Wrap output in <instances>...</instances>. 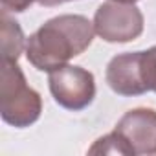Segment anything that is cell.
<instances>
[{"label": "cell", "instance_id": "cell-3", "mask_svg": "<svg viewBox=\"0 0 156 156\" xmlns=\"http://www.w3.org/2000/svg\"><path fill=\"white\" fill-rule=\"evenodd\" d=\"M48 85L55 103L66 110H83L96 98L94 73L81 66L64 64L50 72Z\"/></svg>", "mask_w": 156, "mask_h": 156}, {"label": "cell", "instance_id": "cell-6", "mask_svg": "<svg viewBox=\"0 0 156 156\" xmlns=\"http://www.w3.org/2000/svg\"><path fill=\"white\" fill-rule=\"evenodd\" d=\"M114 130L123 136L134 154H156V110L132 108L123 114Z\"/></svg>", "mask_w": 156, "mask_h": 156}, {"label": "cell", "instance_id": "cell-12", "mask_svg": "<svg viewBox=\"0 0 156 156\" xmlns=\"http://www.w3.org/2000/svg\"><path fill=\"white\" fill-rule=\"evenodd\" d=\"M116 2H125V4H134V2H138V0H116Z\"/></svg>", "mask_w": 156, "mask_h": 156}, {"label": "cell", "instance_id": "cell-5", "mask_svg": "<svg viewBox=\"0 0 156 156\" xmlns=\"http://www.w3.org/2000/svg\"><path fill=\"white\" fill-rule=\"evenodd\" d=\"M107 83L118 96H141L149 92L143 73V51L119 53L107 66Z\"/></svg>", "mask_w": 156, "mask_h": 156}, {"label": "cell", "instance_id": "cell-1", "mask_svg": "<svg viewBox=\"0 0 156 156\" xmlns=\"http://www.w3.org/2000/svg\"><path fill=\"white\" fill-rule=\"evenodd\" d=\"M94 22L83 15H59L26 41V57L41 72H53L81 55L94 41Z\"/></svg>", "mask_w": 156, "mask_h": 156}, {"label": "cell", "instance_id": "cell-2", "mask_svg": "<svg viewBox=\"0 0 156 156\" xmlns=\"http://www.w3.org/2000/svg\"><path fill=\"white\" fill-rule=\"evenodd\" d=\"M42 112L41 94L33 90L20 66L15 61H2V83H0V116L17 129L33 125Z\"/></svg>", "mask_w": 156, "mask_h": 156}, {"label": "cell", "instance_id": "cell-10", "mask_svg": "<svg viewBox=\"0 0 156 156\" xmlns=\"http://www.w3.org/2000/svg\"><path fill=\"white\" fill-rule=\"evenodd\" d=\"M35 0H2V9H6L8 13H22L26 11Z\"/></svg>", "mask_w": 156, "mask_h": 156}, {"label": "cell", "instance_id": "cell-8", "mask_svg": "<svg viewBox=\"0 0 156 156\" xmlns=\"http://www.w3.org/2000/svg\"><path fill=\"white\" fill-rule=\"evenodd\" d=\"M88 154H123V156H134V152L129 147V143L116 130H112L110 134L96 140L94 145L88 149Z\"/></svg>", "mask_w": 156, "mask_h": 156}, {"label": "cell", "instance_id": "cell-9", "mask_svg": "<svg viewBox=\"0 0 156 156\" xmlns=\"http://www.w3.org/2000/svg\"><path fill=\"white\" fill-rule=\"evenodd\" d=\"M143 73L147 88L156 94V46L143 51Z\"/></svg>", "mask_w": 156, "mask_h": 156}, {"label": "cell", "instance_id": "cell-4", "mask_svg": "<svg viewBox=\"0 0 156 156\" xmlns=\"http://www.w3.org/2000/svg\"><path fill=\"white\" fill-rule=\"evenodd\" d=\"M94 31L105 42H130L143 33V15L134 4H101L94 15Z\"/></svg>", "mask_w": 156, "mask_h": 156}, {"label": "cell", "instance_id": "cell-7", "mask_svg": "<svg viewBox=\"0 0 156 156\" xmlns=\"http://www.w3.org/2000/svg\"><path fill=\"white\" fill-rule=\"evenodd\" d=\"M26 39L22 33V28L15 19L8 15L6 9H2V61H19L20 53L24 51Z\"/></svg>", "mask_w": 156, "mask_h": 156}, {"label": "cell", "instance_id": "cell-11", "mask_svg": "<svg viewBox=\"0 0 156 156\" xmlns=\"http://www.w3.org/2000/svg\"><path fill=\"white\" fill-rule=\"evenodd\" d=\"M37 2L44 8H53V6H61L64 2H72V0H37Z\"/></svg>", "mask_w": 156, "mask_h": 156}]
</instances>
